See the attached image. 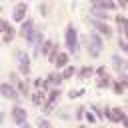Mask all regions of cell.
Returning a JSON list of instances; mask_svg holds the SVG:
<instances>
[{
  "label": "cell",
  "instance_id": "1",
  "mask_svg": "<svg viewBox=\"0 0 128 128\" xmlns=\"http://www.w3.org/2000/svg\"><path fill=\"white\" fill-rule=\"evenodd\" d=\"M64 46H66L68 54H78V32L72 22L66 24V28H64Z\"/></svg>",
  "mask_w": 128,
  "mask_h": 128
},
{
  "label": "cell",
  "instance_id": "2",
  "mask_svg": "<svg viewBox=\"0 0 128 128\" xmlns=\"http://www.w3.org/2000/svg\"><path fill=\"white\" fill-rule=\"evenodd\" d=\"M86 48H88V56L90 58H98L100 56V52L104 50V40H102V36L94 30V32H90L88 36H86Z\"/></svg>",
  "mask_w": 128,
  "mask_h": 128
},
{
  "label": "cell",
  "instance_id": "3",
  "mask_svg": "<svg viewBox=\"0 0 128 128\" xmlns=\"http://www.w3.org/2000/svg\"><path fill=\"white\" fill-rule=\"evenodd\" d=\"M16 68H18V72L22 74V76H28L30 74V70H32V66H30V56L24 52V50H16Z\"/></svg>",
  "mask_w": 128,
  "mask_h": 128
},
{
  "label": "cell",
  "instance_id": "4",
  "mask_svg": "<svg viewBox=\"0 0 128 128\" xmlns=\"http://www.w3.org/2000/svg\"><path fill=\"white\" fill-rule=\"evenodd\" d=\"M0 96L6 98V100H12V102H16V104H18V100H20V92H18L16 86L10 84V82H0Z\"/></svg>",
  "mask_w": 128,
  "mask_h": 128
},
{
  "label": "cell",
  "instance_id": "5",
  "mask_svg": "<svg viewBox=\"0 0 128 128\" xmlns=\"http://www.w3.org/2000/svg\"><path fill=\"white\" fill-rule=\"evenodd\" d=\"M10 118H12V122H14L16 126H22V124L28 122V112H26V108H22L20 104H14V106L10 108Z\"/></svg>",
  "mask_w": 128,
  "mask_h": 128
},
{
  "label": "cell",
  "instance_id": "6",
  "mask_svg": "<svg viewBox=\"0 0 128 128\" xmlns=\"http://www.w3.org/2000/svg\"><path fill=\"white\" fill-rule=\"evenodd\" d=\"M26 18H28V4L26 2H16L14 8H12V22L22 24Z\"/></svg>",
  "mask_w": 128,
  "mask_h": 128
},
{
  "label": "cell",
  "instance_id": "7",
  "mask_svg": "<svg viewBox=\"0 0 128 128\" xmlns=\"http://www.w3.org/2000/svg\"><path fill=\"white\" fill-rule=\"evenodd\" d=\"M90 22H92L94 30H96L100 36H106V38H110V36H112V26H110L108 22H102V20H96V18H92Z\"/></svg>",
  "mask_w": 128,
  "mask_h": 128
},
{
  "label": "cell",
  "instance_id": "8",
  "mask_svg": "<svg viewBox=\"0 0 128 128\" xmlns=\"http://www.w3.org/2000/svg\"><path fill=\"white\" fill-rule=\"evenodd\" d=\"M90 8L110 12V10H116L118 8V2H114V0H90Z\"/></svg>",
  "mask_w": 128,
  "mask_h": 128
},
{
  "label": "cell",
  "instance_id": "9",
  "mask_svg": "<svg viewBox=\"0 0 128 128\" xmlns=\"http://www.w3.org/2000/svg\"><path fill=\"white\" fill-rule=\"evenodd\" d=\"M110 64H112V68H114L118 74L126 72V68H128V60H124L120 54H112V58H110Z\"/></svg>",
  "mask_w": 128,
  "mask_h": 128
},
{
  "label": "cell",
  "instance_id": "10",
  "mask_svg": "<svg viewBox=\"0 0 128 128\" xmlns=\"http://www.w3.org/2000/svg\"><path fill=\"white\" fill-rule=\"evenodd\" d=\"M16 28L12 26V22H6V26H4V30H2V42L4 44H10L14 38H16Z\"/></svg>",
  "mask_w": 128,
  "mask_h": 128
},
{
  "label": "cell",
  "instance_id": "11",
  "mask_svg": "<svg viewBox=\"0 0 128 128\" xmlns=\"http://www.w3.org/2000/svg\"><path fill=\"white\" fill-rule=\"evenodd\" d=\"M68 64H70V54H68L66 50H60V54H58L56 60H54V68H56V70H64Z\"/></svg>",
  "mask_w": 128,
  "mask_h": 128
},
{
  "label": "cell",
  "instance_id": "12",
  "mask_svg": "<svg viewBox=\"0 0 128 128\" xmlns=\"http://www.w3.org/2000/svg\"><path fill=\"white\" fill-rule=\"evenodd\" d=\"M114 22H116V28H118L120 36L128 38V18L122 16V14H118V16H114Z\"/></svg>",
  "mask_w": 128,
  "mask_h": 128
},
{
  "label": "cell",
  "instance_id": "13",
  "mask_svg": "<svg viewBox=\"0 0 128 128\" xmlns=\"http://www.w3.org/2000/svg\"><path fill=\"white\" fill-rule=\"evenodd\" d=\"M124 118H126V112H124L122 108H110V118H108V122H112V124H122Z\"/></svg>",
  "mask_w": 128,
  "mask_h": 128
},
{
  "label": "cell",
  "instance_id": "14",
  "mask_svg": "<svg viewBox=\"0 0 128 128\" xmlns=\"http://www.w3.org/2000/svg\"><path fill=\"white\" fill-rule=\"evenodd\" d=\"M30 102H32L34 106H42V104L46 102V92H44V90H34V92L30 94Z\"/></svg>",
  "mask_w": 128,
  "mask_h": 128
},
{
  "label": "cell",
  "instance_id": "15",
  "mask_svg": "<svg viewBox=\"0 0 128 128\" xmlns=\"http://www.w3.org/2000/svg\"><path fill=\"white\" fill-rule=\"evenodd\" d=\"M76 76H78L80 80L92 78V76H94V66H82V68H78V70H76Z\"/></svg>",
  "mask_w": 128,
  "mask_h": 128
},
{
  "label": "cell",
  "instance_id": "16",
  "mask_svg": "<svg viewBox=\"0 0 128 128\" xmlns=\"http://www.w3.org/2000/svg\"><path fill=\"white\" fill-rule=\"evenodd\" d=\"M32 28H34V20H32V18H26V20L20 24V28H18V36H22V38H24Z\"/></svg>",
  "mask_w": 128,
  "mask_h": 128
},
{
  "label": "cell",
  "instance_id": "17",
  "mask_svg": "<svg viewBox=\"0 0 128 128\" xmlns=\"http://www.w3.org/2000/svg\"><path fill=\"white\" fill-rule=\"evenodd\" d=\"M46 80H48V82H50L54 88H60V84L64 82V80H62V74H60V70H56V72H50V74L46 76Z\"/></svg>",
  "mask_w": 128,
  "mask_h": 128
},
{
  "label": "cell",
  "instance_id": "18",
  "mask_svg": "<svg viewBox=\"0 0 128 128\" xmlns=\"http://www.w3.org/2000/svg\"><path fill=\"white\" fill-rule=\"evenodd\" d=\"M112 76L110 74H104V76H100V78H96V88H110L112 86Z\"/></svg>",
  "mask_w": 128,
  "mask_h": 128
},
{
  "label": "cell",
  "instance_id": "19",
  "mask_svg": "<svg viewBox=\"0 0 128 128\" xmlns=\"http://www.w3.org/2000/svg\"><path fill=\"white\" fill-rule=\"evenodd\" d=\"M38 36H40V32H38L36 28H32V30H30V32H28V34L24 36V40H26V42H28V46L32 48V46L36 44V40H38Z\"/></svg>",
  "mask_w": 128,
  "mask_h": 128
},
{
  "label": "cell",
  "instance_id": "20",
  "mask_svg": "<svg viewBox=\"0 0 128 128\" xmlns=\"http://www.w3.org/2000/svg\"><path fill=\"white\" fill-rule=\"evenodd\" d=\"M60 96H62V90H60V88H52V90L46 94V100H48V102H54V104H58Z\"/></svg>",
  "mask_w": 128,
  "mask_h": 128
},
{
  "label": "cell",
  "instance_id": "21",
  "mask_svg": "<svg viewBox=\"0 0 128 128\" xmlns=\"http://www.w3.org/2000/svg\"><path fill=\"white\" fill-rule=\"evenodd\" d=\"M60 74H62V80L66 82V80H70L72 76H76V68H74L72 64H68V66H66L64 70H60Z\"/></svg>",
  "mask_w": 128,
  "mask_h": 128
},
{
  "label": "cell",
  "instance_id": "22",
  "mask_svg": "<svg viewBox=\"0 0 128 128\" xmlns=\"http://www.w3.org/2000/svg\"><path fill=\"white\" fill-rule=\"evenodd\" d=\"M90 10H92V16H94L96 20H102V22H106V20L110 18L106 10H96V8H90Z\"/></svg>",
  "mask_w": 128,
  "mask_h": 128
},
{
  "label": "cell",
  "instance_id": "23",
  "mask_svg": "<svg viewBox=\"0 0 128 128\" xmlns=\"http://www.w3.org/2000/svg\"><path fill=\"white\" fill-rule=\"evenodd\" d=\"M58 54H60V46L54 42V46L50 48V52H48V56H46V58H48V62H50V64H54V60H56V56H58Z\"/></svg>",
  "mask_w": 128,
  "mask_h": 128
},
{
  "label": "cell",
  "instance_id": "24",
  "mask_svg": "<svg viewBox=\"0 0 128 128\" xmlns=\"http://www.w3.org/2000/svg\"><path fill=\"white\" fill-rule=\"evenodd\" d=\"M40 108H42V114H44V116H50V114L54 112L56 104H54V102H48V100H46V102H44V104H42Z\"/></svg>",
  "mask_w": 128,
  "mask_h": 128
},
{
  "label": "cell",
  "instance_id": "25",
  "mask_svg": "<svg viewBox=\"0 0 128 128\" xmlns=\"http://www.w3.org/2000/svg\"><path fill=\"white\" fill-rule=\"evenodd\" d=\"M80 96H84V88H72L68 92V100H78Z\"/></svg>",
  "mask_w": 128,
  "mask_h": 128
},
{
  "label": "cell",
  "instance_id": "26",
  "mask_svg": "<svg viewBox=\"0 0 128 128\" xmlns=\"http://www.w3.org/2000/svg\"><path fill=\"white\" fill-rule=\"evenodd\" d=\"M110 88H112V92H114V94H118V96H122V94L126 92V88H124V86H122V84H120L118 80H114Z\"/></svg>",
  "mask_w": 128,
  "mask_h": 128
},
{
  "label": "cell",
  "instance_id": "27",
  "mask_svg": "<svg viewBox=\"0 0 128 128\" xmlns=\"http://www.w3.org/2000/svg\"><path fill=\"white\" fill-rule=\"evenodd\" d=\"M36 126H38V128H54V126L50 124V120H48L46 116H40V118L36 120Z\"/></svg>",
  "mask_w": 128,
  "mask_h": 128
},
{
  "label": "cell",
  "instance_id": "28",
  "mask_svg": "<svg viewBox=\"0 0 128 128\" xmlns=\"http://www.w3.org/2000/svg\"><path fill=\"white\" fill-rule=\"evenodd\" d=\"M118 48L122 50V54H126V56H128V40H126L124 36H120V38H118Z\"/></svg>",
  "mask_w": 128,
  "mask_h": 128
},
{
  "label": "cell",
  "instance_id": "29",
  "mask_svg": "<svg viewBox=\"0 0 128 128\" xmlns=\"http://www.w3.org/2000/svg\"><path fill=\"white\" fill-rule=\"evenodd\" d=\"M52 46H54L52 40H44V44H42V56H48V52H50Z\"/></svg>",
  "mask_w": 128,
  "mask_h": 128
},
{
  "label": "cell",
  "instance_id": "30",
  "mask_svg": "<svg viewBox=\"0 0 128 128\" xmlns=\"http://www.w3.org/2000/svg\"><path fill=\"white\" fill-rule=\"evenodd\" d=\"M104 74H108V68H106V66H98V68H94V76H96V78H100V76H104Z\"/></svg>",
  "mask_w": 128,
  "mask_h": 128
},
{
  "label": "cell",
  "instance_id": "31",
  "mask_svg": "<svg viewBox=\"0 0 128 128\" xmlns=\"http://www.w3.org/2000/svg\"><path fill=\"white\" fill-rule=\"evenodd\" d=\"M84 118H86L88 124H96V114H94V112H88V110H86V112H84Z\"/></svg>",
  "mask_w": 128,
  "mask_h": 128
},
{
  "label": "cell",
  "instance_id": "32",
  "mask_svg": "<svg viewBox=\"0 0 128 128\" xmlns=\"http://www.w3.org/2000/svg\"><path fill=\"white\" fill-rule=\"evenodd\" d=\"M84 112H86V108H84V106L76 108V110H74V118H76V120H82V118H84Z\"/></svg>",
  "mask_w": 128,
  "mask_h": 128
},
{
  "label": "cell",
  "instance_id": "33",
  "mask_svg": "<svg viewBox=\"0 0 128 128\" xmlns=\"http://www.w3.org/2000/svg\"><path fill=\"white\" fill-rule=\"evenodd\" d=\"M118 82H120V84H122V86H124V88L128 90V74H126V72H122V74H120Z\"/></svg>",
  "mask_w": 128,
  "mask_h": 128
},
{
  "label": "cell",
  "instance_id": "34",
  "mask_svg": "<svg viewBox=\"0 0 128 128\" xmlns=\"http://www.w3.org/2000/svg\"><path fill=\"white\" fill-rule=\"evenodd\" d=\"M42 80H44V78H34V80H32V86H34L36 90H42Z\"/></svg>",
  "mask_w": 128,
  "mask_h": 128
},
{
  "label": "cell",
  "instance_id": "35",
  "mask_svg": "<svg viewBox=\"0 0 128 128\" xmlns=\"http://www.w3.org/2000/svg\"><path fill=\"white\" fill-rule=\"evenodd\" d=\"M18 80H20V78L16 76V72H10V84H16Z\"/></svg>",
  "mask_w": 128,
  "mask_h": 128
},
{
  "label": "cell",
  "instance_id": "36",
  "mask_svg": "<svg viewBox=\"0 0 128 128\" xmlns=\"http://www.w3.org/2000/svg\"><path fill=\"white\" fill-rule=\"evenodd\" d=\"M118 8H128V0H118Z\"/></svg>",
  "mask_w": 128,
  "mask_h": 128
},
{
  "label": "cell",
  "instance_id": "37",
  "mask_svg": "<svg viewBox=\"0 0 128 128\" xmlns=\"http://www.w3.org/2000/svg\"><path fill=\"white\" fill-rule=\"evenodd\" d=\"M6 22H8V20H4V18H0V32L4 30V26H6Z\"/></svg>",
  "mask_w": 128,
  "mask_h": 128
},
{
  "label": "cell",
  "instance_id": "38",
  "mask_svg": "<svg viewBox=\"0 0 128 128\" xmlns=\"http://www.w3.org/2000/svg\"><path fill=\"white\" fill-rule=\"evenodd\" d=\"M122 126H124V128H128V116H126V118L122 120Z\"/></svg>",
  "mask_w": 128,
  "mask_h": 128
},
{
  "label": "cell",
  "instance_id": "39",
  "mask_svg": "<svg viewBox=\"0 0 128 128\" xmlns=\"http://www.w3.org/2000/svg\"><path fill=\"white\" fill-rule=\"evenodd\" d=\"M20 128H32V126H30V124H28V122H26V124H22V126H20Z\"/></svg>",
  "mask_w": 128,
  "mask_h": 128
},
{
  "label": "cell",
  "instance_id": "40",
  "mask_svg": "<svg viewBox=\"0 0 128 128\" xmlns=\"http://www.w3.org/2000/svg\"><path fill=\"white\" fill-rule=\"evenodd\" d=\"M78 128H90V126H86V124H80V126H78Z\"/></svg>",
  "mask_w": 128,
  "mask_h": 128
},
{
  "label": "cell",
  "instance_id": "41",
  "mask_svg": "<svg viewBox=\"0 0 128 128\" xmlns=\"http://www.w3.org/2000/svg\"><path fill=\"white\" fill-rule=\"evenodd\" d=\"M2 120H4V114H0V124H2Z\"/></svg>",
  "mask_w": 128,
  "mask_h": 128
},
{
  "label": "cell",
  "instance_id": "42",
  "mask_svg": "<svg viewBox=\"0 0 128 128\" xmlns=\"http://www.w3.org/2000/svg\"><path fill=\"white\" fill-rule=\"evenodd\" d=\"M14 2H16V0H14ZM18 2H22V0H18Z\"/></svg>",
  "mask_w": 128,
  "mask_h": 128
},
{
  "label": "cell",
  "instance_id": "43",
  "mask_svg": "<svg viewBox=\"0 0 128 128\" xmlns=\"http://www.w3.org/2000/svg\"><path fill=\"white\" fill-rule=\"evenodd\" d=\"M0 12H2V6H0Z\"/></svg>",
  "mask_w": 128,
  "mask_h": 128
},
{
  "label": "cell",
  "instance_id": "44",
  "mask_svg": "<svg viewBox=\"0 0 128 128\" xmlns=\"http://www.w3.org/2000/svg\"><path fill=\"white\" fill-rule=\"evenodd\" d=\"M126 40H128V38H126Z\"/></svg>",
  "mask_w": 128,
  "mask_h": 128
}]
</instances>
